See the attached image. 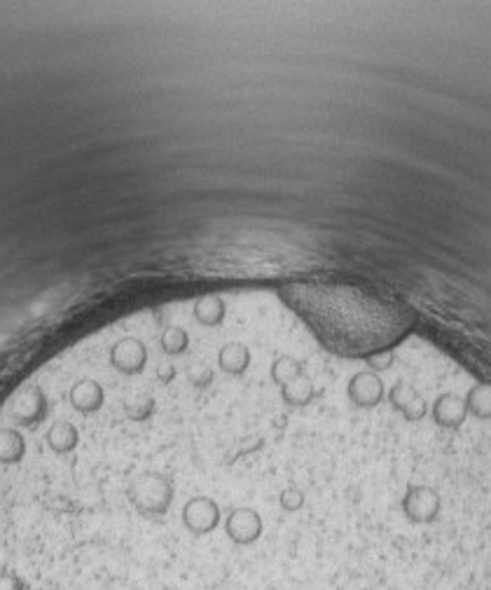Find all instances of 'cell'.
Listing matches in <instances>:
<instances>
[{"instance_id": "7a4b0ae2", "label": "cell", "mask_w": 491, "mask_h": 590, "mask_svg": "<svg viewBox=\"0 0 491 590\" xmlns=\"http://www.w3.org/2000/svg\"><path fill=\"white\" fill-rule=\"evenodd\" d=\"M162 590H171V588H162Z\"/></svg>"}, {"instance_id": "6da1fadb", "label": "cell", "mask_w": 491, "mask_h": 590, "mask_svg": "<svg viewBox=\"0 0 491 590\" xmlns=\"http://www.w3.org/2000/svg\"><path fill=\"white\" fill-rule=\"evenodd\" d=\"M103 401V392L101 387H96L94 382H80V385L73 389V403L75 408L82 412L96 410Z\"/></svg>"}]
</instances>
